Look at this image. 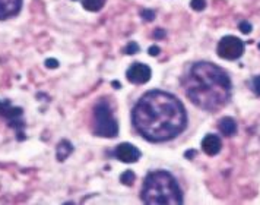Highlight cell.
<instances>
[{
  "mask_svg": "<svg viewBox=\"0 0 260 205\" xmlns=\"http://www.w3.org/2000/svg\"><path fill=\"white\" fill-rule=\"evenodd\" d=\"M135 129L151 142L171 141L187 126V113L177 97L154 90L143 94L132 111Z\"/></svg>",
  "mask_w": 260,
  "mask_h": 205,
  "instance_id": "6da1fadb",
  "label": "cell"
},
{
  "mask_svg": "<svg viewBox=\"0 0 260 205\" xmlns=\"http://www.w3.org/2000/svg\"><path fill=\"white\" fill-rule=\"evenodd\" d=\"M181 84L190 101L206 111L222 109L233 93L228 73L211 62L193 63Z\"/></svg>",
  "mask_w": 260,
  "mask_h": 205,
  "instance_id": "7a4b0ae2",
  "label": "cell"
},
{
  "mask_svg": "<svg viewBox=\"0 0 260 205\" xmlns=\"http://www.w3.org/2000/svg\"><path fill=\"white\" fill-rule=\"evenodd\" d=\"M141 196L148 205L183 204V192L176 178L166 170H155L145 178Z\"/></svg>",
  "mask_w": 260,
  "mask_h": 205,
  "instance_id": "3957f363",
  "label": "cell"
},
{
  "mask_svg": "<svg viewBox=\"0 0 260 205\" xmlns=\"http://www.w3.org/2000/svg\"><path fill=\"white\" fill-rule=\"evenodd\" d=\"M94 133L101 138H114L118 133L117 121L107 100H100L94 107Z\"/></svg>",
  "mask_w": 260,
  "mask_h": 205,
  "instance_id": "277c9868",
  "label": "cell"
},
{
  "mask_svg": "<svg viewBox=\"0 0 260 205\" xmlns=\"http://www.w3.org/2000/svg\"><path fill=\"white\" fill-rule=\"evenodd\" d=\"M0 116L6 119L8 125L13 128V131L18 136V141L25 139V122L22 119L24 110L21 107L12 106L9 100H0Z\"/></svg>",
  "mask_w": 260,
  "mask_h": 205,
  "instance_id": "5b68a950",
  "label": "cell"
},
{
  "mask_svg": "<svg viewBox=\"0 0 260 205\" xmlns=\"http://www.w3.org/2000/svg\"><path fill=\"white\" fill-rule=\"evenodd\" d=\"M216 53L221 59L225 61H237L244 53V43L234 36H225L218 43Z\"/></svg>",
  "mask_w": 260,
  "mask_h": 205,
  "instance_id": "8992f818",
  "label": "cell"
},
{
  "mask_svg": "<svg viewBox=\"0 0 260 205\" xmlns=\"http://www.w3.org/2000/svg\"><path fill=\"white\" fill-rule=\"evenodd\" d=\"M151 75H152L151 68L145 63H133L126 73L127 79L135 85L146 84L151 79Z\"/></svg>",
  "mask_w": 260,
  "mask_h": 205,
  "instance_id": "52a82bcc",
  "label": "cell"
},
{
  "mask_svg": "<svg viewBox=\"0 0 260 205\" xmlns=\"http://www.w3.org/2000/svg\"><path fill=\"white\" fill-rule=\"evenodd\" d=\"M114 156L123 163H136L141 158V151L129 142H123L116 148Z\"/></svg>",
  "mask_w": 260,
  "mask_h": 205,
  "instance_id": "ba28073f",
  "label": "cell"
},
{
  "mask_svg": "<svg viewBox=\"0 0 260 205\" xmlns=\"http://www.w3.org/2000/svg\"><path fill=\"white\" fill-rule=\"evenodd\" d=\"M24 0H0V21L9 19L21 12Z\"/></svg>",
  "mask_w": 260,
  "mask_h": 205,
  "instance_id": "9c48e42d",
  "label": "cell"
},
{
  "mask_svg": "<svg viewBox=\"0 0 260 205\" xmlns=\"http://www.w3.org/2000/svg\"><path fill=\"white\" fill-rule=\"evenodd\" d=\"M221 148H222V141H221V138H219L218 135H215V133L206 135V136L203 138V141H202V150H203V153L208 154V156H211V157L219 154Z\"/></svg>",
  "mask_w": 260,
  "mask_h": 205,
  "instance_id": "30bf717a",
  "label": "cell"
},
{
  "mask_svg": "<svg viewBox=\"0 0 260 205\" xmlns=\"http://www.w3.org/2000/svg\"><path fill=\"white\" fill-rule=\"evenodd\" d=\"M218 129L224 136H233L237 133V122L233 118H222L218 123Z\"/></svg>",
  "mask_w": 260,
  "mask_h": 205,
  "instance_id": "8fae6325",
  "label": "cell"
},
{
  "mask_svg": "<svg viewBox=\"0 0 260 205\" xmlns=\"http://www.w3.org/2000/svg\"><path fill=\"white\" fill-rule=\"evenodd\" d=\"M72 153H73V145H72L69 141L63 139V141H60L59 145H57L56 158H57V161H64L66 158L71 156Z\"/></svg>",
  "mask_w": 260,
  "mask_h": 205,
  "instance_id": "7c38bea8",
  "label": "cell"
},
{
  "mask_svg": "<svg viewBox=\"0 0 260 205\" xmlns=\"http://www.w3.org/2000/svg\"><path fill=\"white\" fill-rule=\"evenodd\" d=\"M106 0H82V6L89 12H98L103 9Z\"/></svg>",
  "mask_w": 260,
  "mask_h": 205,
  "instance_id": "4fadbf2b",
  "label": "cell"
},
{
  "mask_svg": "<svg viewBox=\"0 0 260 205\" xmlns=\"http://www.w3.org/2000/svg\"><path fill=\"white\" fill-rule=\"evenodd\" d=\"M136 179V176H135V173L132 171V170H127V171H124L121 176H120V182L123 183V185H133V182Z\"/></svg>",
  "mask_w": 260,
  "mask_h": 205,
  "instance_id": "5bb4252c",
  "label": "cell"
},
{
  "mask_svg": "<svg viewBox=\"0 0 260 205\" xmlns=\"http://www.w3.org/2000/svg\"><path fill=\"white\" fill-rule=\"evenodd\" d=\"M190 6L194 11H203L206 8V0H191L190 2Z\"/></svg>",
  "mask_w": 260,
  "mask_h": 205,
  "instance_id": "9a60e30c",
  "label": "cell"
},
{
  "mask_svg": "<svg viewBox=\"0 0 260 205\" xmlns=\"http://www.w3.org/2000/svg\"><path fill=\"white\" fill-rule=\"evenodd\" d=\"M251 90H253V93H254L256 96L260 97V75L254 76V78L251 79Z\"/></svg>",
  "mask_w": 260,
  "mask_h": 205,
  "instance_id": "2e32d148",
  "label": "cell"
},
{
  "mask_svg": "<svg viewBox=\"0 0 260 205\" xmlns=\"http://www.w3.org/2000/svg\"><path fill=\"white\" fill-rule=\"evenodd\" d=\"M136 51H139V46L136 43H129V46L124 48V53L127 54H135Z\"/></svg>",
  "mask_w": 260,
  "mask_h": 205,
  "instance_id": "e0dca14e",
  "label": "cell"
},
{
  "mask_svg": "<svg viewBox=\"0 0 260 205\" xmlns=\"http://www.w3.org/2000/svg\"><path fill=\"white\" fill-rule=\"evenodd\" d=\"M240 31L244 33V34H250V33H251V25H250V22L243 21V22L240 24Z\"/></svg>",
  "mask_w": 260,
  "mask_h": 205,
  "instance_id": "ac0fdd59",
  "label": "cell"
},
{
  "mask_svg": "<svg viewBox=\"0 0 260 205\" xmlns=\"http://www.w3.org/2000/svg\"><path fill=\"white\" fill-rule=\"evenodd\" d=\"M141 15L143 16L145 21H152L155 18V13L152 12V11H149V9H143L142 12H141Z\"/></svg>",
  "mask_w": 260,
  "mask_h": 205,
  "instance_id": "d6986e66",
  "label": "cell"
},
{
  "mask_svg": "<svg viewBox=\"0 0 260 205\" xmlns=\"http://www.w3.org/2000/svg\"><path fill=\"white\" fill-rule=\"evenodd\" d=\"M46 66L50 68V69H56L59 66V62L56 61V59H47L46 61Z\"/></svg>",
  "mask_w": 260,
  "mask_h": 205,
  "instance_id": "ffe728a7",
  "label": "cell"
},
{
  "mask_svg": "<svg viewBox=\"0 0 260 205\" xmlns=\"http://www.w3.org/2000/svg\"><path fill=\"white\" fill-rule=\"evenodd\" d=\"M161 53V48L156 47V46H152V47H149V54L151 56H158Z\"/></svg>",
  "mask_w": 260,
  "mask_h": 205,
  "instance_id": "44dd1931",
  "label": "cell"
},
{
  "mask_svg": "<svg viewBox=\"0 0 260 205\" xmlns=\"http://www.w3.org/2000/svg\"><path fill=\"white\" fill-rule=\"evenodd\" d=\"M154 37L155 38H164V37H166V33H164L162 30H156L154 33Z\"/></svg>",
  "mask_w": 260,
  "mask_h": 205,
  "instance_id": "7402d4cb",
  "label": "cell"
}]
</instances>
